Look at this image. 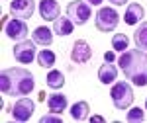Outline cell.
I'll list each match as a JSON object with an SVG mask.
<instances>
[{
    "label": "cell",
    "mask_w": 147,
    "mask_h": 123,
    "mask_svg": "<svg viewBox=\"0 0 147 123\" xmlns=\"http://www.w3.org/2000/svg\"><path fill=\"white\" fill-rule=\"evenodd\" d=\"M108 2H112L114 6H124V4L127 2V0H108Z\"/></svg>",
    "instance_id": "25"
},
{
    "label": "cell",
    "mask_w": 147,
    "mask_h": 123,
    "mask_svg": "<svg viewBox=\"0 0 147 123\" xmlns=\"http://www.w3.org/2000/svg\"><path fill=\"white\" fill-rule=\"evenodd\" d=\"M45 84L49 86L51 90H59L65 86V76H63V72H59V70H49L47 72V78H45Z\"/></svg>",
    "instance_id": "18"
},
{
    "label": "cell",
    "mask_w": 147,
    "mask_h": 123,
    "mask_svg": "<svg viewBox=\"0 0 147 123\" xmlns=\"http://www.w3.org/2000/svg\"><path fill=\"white\" fill-rule=\"evenodd\" d=\"M39 14L45 22H55L61 14V8H59V2L57 0H41L39 2Z\"/></svg>",
    "instance_id": "11"
},
{
    "label": "cell",
    "mask_w": 147,
    "mask_h": 123,
    "mask_svg": "<svg viewBox=\"0 0 147 123\" xmlns=\"http://www.w3.org/2000/svg\"><path fill=\"white\" fill-rule=\"evenodd\" d=\"M47 108L53 113H63L67 110V96L65 94H51L47 98Z\"/></svg>",
    "instance_id": "13"
},
{
    "label": "cell",
    "mask_w": 147,
    "mask_h": 123,
    "mask_svg": "<svg viewBox=\"0 0 147 123\" xmlns=\"http://www.w3.org/2000/svg\"><path fill=\"white\" fill-rule=\"evenodd\" d=\"M143 20V8L139 6V4H129L127 8H125V16H124V22L127 25H136Z\"/></svg>",
    "instance_id": "12"
},
{
    "label": "cell",
    "mask_w": 147,
    "mask_h": 123,
    "mask_svg": "<svg viewBox=\"0 0 147 123\" xmlns=\"http://www.w3.org/2000/svg\"><path fill=\"white\" fill-rule=\"evenodd\" d=\"M14 59H16L18 63H22V65L32 63L35 59V43L34 41H28V39L18 41L16 47H14Z\"/></svg>",
    "instance_id": "8"
},
{
    "label": "cell",
    "mask_w": 147,
    "mask_h": 123,
    "mask_svg": "<svg viewBox=\"0 0 147 123\" xmlns=\"http://www.w3.org/2000/svg\"><path fill=\"white\" fill-rule=\"evenodd\" d=\"M118 65L134 86H147V51H124L118 59Z\"/></svg>",
    "instance_id": "2"
},
{
    "label": "cell",
    "mask_w": 147,
    "mask_h": 123,
    "mask_svg": "<svg viewBox=\"0 0 147 123\" xmlns=\"http://www.w3.org/2000/svg\"><path fill=\"white\" fill-rule=\"evenodd\" d=\"M110 96H112V104L118 110H127L134 102V90L127 82H116L110 90Z\"/></svg>",
    "instance_id": "3"
},
{
    "label": "cell",
    "mask_w": 147,
    "mask_h": 123,
    "mask_svg": "<svg viewBox=\"0 0 147 123\" xmlns=\"http://www.w3.org/2000/svg\"><path fill=\"white\" fill-rule=\"evenodd\" d=\"M67 16L71 18V22L75 25H84L88 22V18L92 16L90 4H84L82 0H73L67 6Z\"/></svg>",
    "instance_id": "5"
},
{
    "label": "cell",
    "mask_w": 147,
    "mask_h": 123,
    "mask_svg": "<svg viewBox=\"0 0 147 123\" xmlns=\"http://www.w3.org/2000/svg\"><path fill=\"white\" fill-rule=\"evenodd\" d=\"M134 41H136L137 49L147 51V22L139 23V27H137L136 33H134Z\"/></svg>",
    "instance_id": "19"
},
{
    "label": "cell",
    "mask_w": 147,
    "mask_h": 123,
    "mask_svg": "<svg viewBox=\"0 0 147 123\" xmlns=\"http://www.w3.org/2000/svg\"><path fill=\"white\" fill-rule=\"evenodd\" d=\"M88 112H90V106L84 100H80V102H77V104H73V108H71V117H73L75 121H84V119L88 117Z\"/></svg>",
    "instance_id": "17"
},
{
    "label": "cell",
    "mask_w": 147,
    "mask_h": 123,
    "mask_svg": "<svg viewBox=\"0 0 147 123\" xmlns=\"http://www.w3.org/2000/svg\"><path fill=\"white\" fill-rule=\"evenodd\" d=\"M73 27H75V23L71 22V18H57L55 22H53V31L57 35H61V37H65V35H71L73 33Z\"/></svg>",
    "instance_id": "16"
},
{
    "label": "cell",
    "mask_w": 147,
    "mask_h": 123,
    "mask_svg": "<svg viewBox=\"0 0 147 123\" xmlns=\"http://www.w3.org/2000/svg\"><path fill=\"white\" fill-rule=\"evenodd\" d=\"M35 112V104L34 100H30V98H20V100L16 102L14 106H12V117L16 119V121H28Z\"/></svg>",
    "instance_id": "6"
},
{
    "label": "cell",
    "mask_w": 147,
    "mask_h": 123,
    "mask_svg": "<svg viewBox=\"0 0 147 123\" xmlns=\"http://www.w3.org/2000/svg\"><path fill=\"white\" fill-rule=\"evenodd\" d=\"M32 37H34V43H37V45H51L53 43V31L49 27H45V25L35 27Z\"/></svg>",
    "instance_id": "15"
},
{
    "label": "cell",
    "mask_w": 147,
    "mask_h": 123,
    "mask_svg": "<svg viewBox=\"0 0 147 123\" xmlns=\"http://www.w3.org/2000/svg\"><path fill=\"white\" fill-rule=\"evenodd\" d=\"M51 121L61 123V115L59 113H49V115H43L41 117V123H51Z\"/></svg>",
    "instance_id": "23"
},
{
    "label": "cell",
    "mask_w": 147,
    "mask_h": 123,
    "mask_svg": "<svg viewBox=\"0 0 147 123\" xmlns=\"http://www.w3.org/2000/svg\"><path fill=\"white\" fill-rule=\"evenodd\" d=\"M90 57H92L90 45L86 43L84 39H77L75 45H73V49H71V61L77 63V65H84V63L90 61Z\"/></svg>",
    "instance_id": "9"
},
{
    "label": "cell",
    "mask_w": 147,
    "mask_h": 123,
    "mask_svg": "<svg viewBox=\"0 0 147 123\" xmlns=\"http://www.w3.org/2000/svg\"><path fill=\"white\" fill-rule=\"evenodd\" d=\"M98 78H100L102 84H112L118 78V68L114 67L112 63H104L98 70Z\"/></svg>",
    "instance_id": "14"
},
{
    "label": "cell",
    "mask_w": 147,
    "mask_h": 123,
    "mask_svg": "<svg viewBox=\"0 0 147 123\" xmlns=\"http://www.w3.org/2000/svg\"><path fill=\"white\" fill-rule=\"evenodd\" d=\"M145 108H147V98H145Z\"/></svg>",
    "instance_id": "28"
},
{
    "label": "cell",
    "mask_w": 147,
    "mask_h": 123,
    "mask_svg": "<svg viewBox=\"0 0 147 123\" xmlns=\"http://www.w3.org/2000/svg\"><path fill=\"white\" fill-rule=\"evenodd\" d=\"M86 2H88L90 6H100V4L104 2V0H86Z\"/></svg>",
    "instance_id": "26"
},
{
    "label": "cell",
    "mask_w": 147,
    "mask_h": 123,
    "mask_svg": "<svg viewBox=\"0 0 147 123\" xmlns=\"http://www.w3.org/2000/svg\"><path fill=\"white\" fill-rule=\"evenodd\" d=\"M104 59H106V63H112L114 59H116V55H114L112 51H108V53H106V55H104Z\"/></svg>",
    "instance_id": "24"
},
{
    "label": "cell",
    "mask_w": 147,
    "mask_h": 123,
    "mask_svg": "<svg viewBox=\"0 0 147 123\" xmlns=\"http://www.w3.org/2000/svg\"><path fill=\"white\" fill-rule=\"evenodd\" d=\"M35 10L34 0H14L10 4V14L18 20H30Z\"/></svg>",
    "instance_id": "10"
},
{
    "label": "cell",
    "mask_w": 147,
    "mask_h": 123,
    "mask_svg": "<svg viewBox=\"0 0 147 123\" xmlns=\"http://www.w3.org/2000/svg\"><path fill=\"white\" fill-rule=\"evenodd\" d=\"M127 45H129V37H127L125 33H116L112 37V47L116 49V51H120V53H122V51L127 49Z\"/></svg>",
    "instance_id": "21"
},
{
    "label": "cell",
    "mask_w": 147,
    "mask_h": 123,
    "mask_svg": "<svg viewBox=\"0 0 147 123\" xmlns=\"http://www.w3.org/2000/svg\"><path fill=\"white\" fill-rule=\"evenodd\" d=\"M28 23H26V20H18V18H12V20H8L6 22V25H4V33L8 35L10 39H14V41H24L26 37H28Z\"/></svg>",
    "instance_id": "7"
},
{
    "label": "cell",
    "mask_w": 147,
    "mask_h": 123,
    "mask_svg": "<svg viewBox=\"0 0 147 123\" xmlns=\"http://www.w3.org/2000/svg\"><path fill=\"white\" fill-rule=\"evenodd\" d=\"M55 53L53 51H49V49H41L39 53H37V65L43 68H51L55 65Z\"/></svg>",
    "instance_id": "20"
},
{
    "label": "cell",
    "mask_w": 147,
    "mask_h": 123,
    "mask_svg": "<svg viewBox=\"0 0 147 123\" xmlns=\"http://www.w3.org/2000/svg\"><path fill=\"white\" fill-rule=\"evenodd\" d=\"M125 119L129 123H139L145 119V112L141 110V108H131L129 112H127V115H125Z\"/></svg>",
    "instance_id": "22"
},
{
    "label": "cell",
    "mask_w": 147,
    "mask_h": 123,
    "mask_svg": "<svg viewBox=\"0 0 147 123\" xmlns=\"http://www.w3.org/2000/svg\"><path fill=\"white\" fill-rule=\"evenodd\" d=\"M92 119H94V121H104V117H102V115H94Z\"/></svg>",
    "instance_id": "27"
},
{
    "label": "cell",
    "mask_w": 147,
    "mask_h": 123,
    "mask_svg": "<svg viewBox=\"0 0 147 123\" xmlns=\"http://www.w3.org/2000/svg\"><path fill=\"white\" fill-rule=\"evenodd\" d=\"M35 86L34 74L28 68L12 67L2 70L0 74V90L4 96H28Z\"/></svg>",
    "instance_id": "1"
},
{
    "label": "cell",
    "mask_w": 147,
    "mask_h": 123,
    "mask_svg": "<svg viewBox=\"0 0 147 123\" xmlns=\"http://www.w3.org/2000/svg\"><path fill=\"white\" fill-rule=\"evenodd\" d=\"M120 23V16H118V12L110 8V6H102L100 10L96 12V27L100 29V31H106V33H110L116 29V25Z\"/></svg>",
    "instance_id": "4"
}]
</instances>
